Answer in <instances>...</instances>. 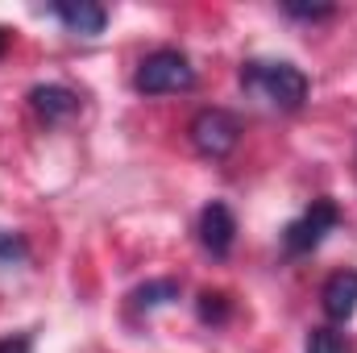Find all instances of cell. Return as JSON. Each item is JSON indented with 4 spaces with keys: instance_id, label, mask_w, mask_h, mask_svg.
I'll return each instance as SVG.
<instances>
[{
    "instance_id": "obj_5",
    "label": "cell",
    "mask_w": 357,
    "mask_h": 353,
    "mask_svg": "<svg viewBox=\"0 0 357 353\" xmlns=\"http://www.w3.org/2000/svg\"><path fill=\"white\" fill-rule=\"evenodd\" d=\"M195 237L199 246L212 254V258H229L233 254V241H237V216L225 200H208L199 208V220H195Z\"/></svg>"
},
{
    "instance_id": "obj_13",
    "label": "cell",
    "mask_w": 357,
    "mask_h": 353,
    "mask_svg": "<svg viewBox=\"0 0 357 353\" xmlns=\"http://www.w3.org/2000/svg\"><path fill=\"white\" fill-rule=\"evenodd\" d=\"M282 13L295 17V21H328L337 8L333 4H282Z\"/></svg>"
},
{
    "instance_id": "obj_9",
    "label": "cell",
    "mask_w": 357,
    "mask_h": 353,
    "mask_svg": "<svg viewBox=\"0 0 357 353\" xmlns=\"http://www.w3.org/2000/svg\"><path fill=\"white\" fill-rule=\"evenodd\" d=\"M178 278H146L142 287H133L129 291V312L133 316H150V312H158V308H167V303H175L178 299Z\"/></svg>"
},
{
    "instance_id": "obj_15",
    "label": "cell",
    "mask_w": 357,
    "mask_h": 353,
    "mask_svg": "<svg viewBox=\"0 0 357 353\" xmlns=\"http://www.w3.org/2000/svg\"><path fill=\"white\" fill-rule=\"evenodd\" d=\"M8 42H13V29H8V25H0V59H4V50H8Z\"/></svg>"
},
{
    "instance_id": "obj_14",
    "label": "cell",
    "mask_w": 357,
    "mask_h": 353,
    "mask_svg": "<svg viewBox=\"0 0 357 353\" xmlns=\"http://www.w3.org/2000/svg\"><path fill=\"white\" fill-rule=\"evenodd\" d=\"M0 353H33V337L29 333H8V337H0Z\"/></svg>"
},
{
    "instance_id": "obj_4",
    "label": "cell",
    "mask_w": 357,
    "mask_h": 353,
    "mask_svg": "<svg viewBox=\"0 0 357 353\" xmlns=\"http://www.w3.org/2000/svg\"><path fill=\"white\" fill-rule=\"evenodd\" d=\"M187 137L195 146V154L204 158H229L241 142V117L229 108H199L187 125Z\"/></svg>"
},
{
    "instance_id": "obj_6",
    "label": "cell",
    "mask_w": 357,
    "mask_h": 353,
    "mask_svg": "<svg viewBox=\"0 0 357 353\" xmlns=\"http://www.w3.org/2000/svg\"><path fill=\"white\" fill-rule=\"evenodd\" d=\"M79 91L67 88V84H38V88H29V108H33V117L42 121V125H63V121H71L75 112H79Z\"/></svg>"
},
{
    "instance_id": "obj_1",
    "label": "cell",
    "mask_w": 357,
    "mask_h": 353,
    "mask_svg": "<svg viewBox=\"0 0 357 353\" xmlns=\"http://www.w3.org/2000/svg\"><path fill=\"white\" fill-rule=\"evenodd\" d=\"M241 88L258 100H266L278 112H299L307 104L312 84L287 59H250V63H241Z\"/></svg>"
},
{
    "instance_id": "obj_3",
    "label": "cell",
    "mask_w": 357,
    "mask_h": 353,
    "mask_svg": "<svg viewBox=\"0 0 357 353\" xmlns=\"http://www.w3.org/2000/svg\"><path fill=\"white\" fill-rule=\"evenodd\" d=\"M337 225H341V208H337L328 195L312 200V204L282 229V250H287V258H307V254H316V250L324 246V237H328Z\"/></svg>"
},
{
    "instance_id": "obj_12",
    "label": "cell",
    "mask_w": 357,
    "mask_h": 353,
    "mask_svg": "<svg viewBox=\"0 0 357 353\" xmlns=\"http://www.w3.org/2000/svg\"><path fill=\"white\" fill-rule=\"evenodd\" d=\"M29 258V241L21 237V233H8V229H0V266H17Z\"/></svg>"
},
{
    "instance_id": "obj_7",
    "label": "cell",
    "mask_w": 357,
    "mask_h": 353,
    "mask_svg": "<svg viewBox=\"0 0 357 353\" xmlns=\"http://www.w3.org/2000/svg\"><path fill=\"white\" fill-rule=\"evenodd\" d=\"M320 308H324V316H328L333 324H345V320L357 316V270L354 266H345V270H337V274L324 278V287H320Z\"/></svg>"
},
{
    "instance_id": "obj_10",
    "label": "cell",
    "mask_w": 357,
    "mask_h": 353,
    "mask_svg": "<svg viewBox=\"0 0 357 353\" xmlns=\"http://www.w3.org/2000/svg\"><path fill=\"white\" fill-rule=\"evenodd\" d=\"M195 312H199L204 324H225V320L233 316V303H229L225 291H204V295L195 299Z\"/></svg>"
},
{
    "instance_id": "obj_8",
    "label": "cell",
    "mask_w": 357,
    "mask_h": 353,
    "mask_svg": "<svg viewBox=\"0 0 357 353\" xmlns=\"http://www.w3.org/2000/svg\"><path fill=\"white\" fill-rule=\"evenodd\" d=\"M50 13H54L71 33H84V38L104 33V25H108V8L96 4V0H59V4H50Z\"/></svg>"
},
{
    "instance_id": "obj_11",
    "label": "cell",
    "mask_w": 357,
    "mask_h": 353,
    "mask_svg": "<svg viewBox=\"0 0 357 353\" xmlns=\"http://www.w3.org/2000/svg\"><path fill=\"white\" fill-rule=\"evenodd\" d=\"M303 353H354V350H349V341H345L337 329H312Z\"/></svg>"
},
{
    "instance_id": "obj_2",
    "label": "cell",
    "mask_w": 357,
    "mask_h": 353,
    "mask_svg": "<svg viewBox=\"0 0 357 353\" xmlns=\"http://www.w3.org/2000/svg\"><path fill=\"white\" fill-rule=\"evenodd\" d=\"M133 88L142 96H175V91H191L195 88V67L191 59L175 50V46H158L150 50L137 71H133Z\"/></svg>"
}]
</instances>
